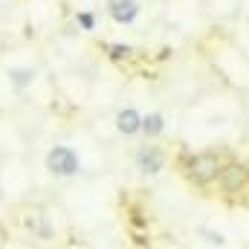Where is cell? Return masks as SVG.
<instances>
[{
  "label": "cell",
  "mask_w": 249,
  "mask_h": 249,
  "mask_svg": "<svg viewBox=\"0 0 249 249\" xmlns=\"http://www.w3.org/2000/svg\"><path fill=\"white\" fill-rule=\"evenodd\" d=\"M105 15L116 26H133L142 18V3L139 0H105Z\"/></svg>",
  "instance_id": "277c9868"
},
{
  "label": "cell",
  "mask_w": 249,
  "mask_h": 249,
  "mask_svg": "<svg viewBox=\"0 0 249 249\" xmlns=\"http://www.w3.org/2000/svg\"><path fill=\"white\" fill-rule=\"evenodd\" d=\"M165 165H168V157L157 142H142L133 151V168L142 177H160L165 171Z\"/></svg>",
  "instance_id": "3957f363"
},
{
  "label": "cell",
  "mask_w": 249,
  "mask_h": 249,
  "mask_svg": "<svg viewBox=\"0 0 249 249\" xmlns=\"http://www.w3.org/2000/svg\"><path fill=\"white\" fill-rule=\"evenodd\" d=\"M197 238L206 244L209 249H226L229 247V235L223 232V229H217V226H197Z\"/></svg>",
  "instance_id": "30bf717a"
},
{
  "label": "cell",
  "mask_w": 249,
  "mask_h": 249,
  "mask_svg": "<svg viewBox=\"0 0 249 249\" xmlns=\"http://www.w3.org/2000/svg\"><path fill=\"white\" fill-rule=\"evenodd\" d=\"M72 20H75L78 32H96V26H99V18H96V12H90V9H78V12L72 15Z\"/></svg>",
  "instance_id": "8fae6325"
},
{
  "label": "cell",
  "mask_w": 249,
  "mask_h": 249,
  "mask_svg": "<svg viewBox=\"0 0 249 249\" xmlns=\"http://www.w3.org/2000/svg\"><path fill=\"white\" fill-rule=\"evenodd\" d=\"M0 44H3V38H0Z\"/></svg>",
  "instance_id": "4fadbf2b"
},
{
  "label": "cell",
  "mask_w": 249,
  "mask_h": 249,
  "mask_svg": "<svg viewBox=\"0 0 249 249\" xmlns=\"http://www.w3.org/2000/svg\"><path fill=\"white\" fill-rule=\"evenodd\" d=\"M217 183H220V188L226 194H241L249 183V168L241 165V162H226L223 171H220V177H217Z\"/></svg>",
  "instance_id": "ba28073f"
},
{
  "label": "cell",
  "mask_w": 249,
  "mask_h": 249,
  "mask_svg": "<svg viewBox=\"0 0 249 249\" xmlns=\"http://www.w3.org/2000/svg\"><path fill=\"white\" fill-rule=\"evenodd\" d=\"M165 127H168V119H165L162 110H148V113H142V136H145V142L160 139V136L165 133Z\"/></svg>",
  "instance_id": "9c48e42d"
},
{
  "label": "cell",
  "mask_w": 249,
  "mask_h": 249,
  "mask_svg": "<svg viewBox=\"0 0 249 249\" xmlns=\"http://www.w3.org/2000/svg\"><path fill=\"white\" fill-rule=\"evenodd\" d=\"M136 50L130 47V44H122V41H113V44H107V55L113 58V61H124V58H130Z\"/></svg>",
  "instance_id": "7c38bea8"
},
{
  "label": "cell",
  "mask_w": 249,
  "mask_h": 249,
  "mask_svg": "<svg viewBox=\"0 0 249 249\" xmlns=\"http://www.w3.org/2000/svg\"><path fill=\"white\" fill-rule=\"evenodd\" d=\"M44 168H47V174L55 177V180H72V177H78V174L84 171L81 154H78L72 145H67V142H58V145H53V148L47 151Z\"/></svg>",
  "instance_id": "6da1fadb"
},
{
  "label": "cell",
  "mask_w": 249,
  "mask_h": 249,
  "mask_svg": "<svg viewBox=\"0 0 249 249\" xmlns=\"http://www.w3.org/2000/svg\"><path fill=\"white\" fill-rule=\"evenodd\" d=\"M113 127H116V133H119L122 139H136V136H142V113H139V107H133V105L119 107L116 116H113Z\"/></svg>",
  "instance_id": "8992f818"
},
{
  "label": "cell",
  "mask_w": 249,
  "mask_h": 249,
  "mask_svg": "<svg viewBox=\"0 0 249 249\" xmlns=\"http://www.w3.org/2000/svg\"><path fill=\"white\" fill-rule=\"evenodd\" d=\"M186 177L194 183V186H212L217 183L220 171H223V160L212 151H203V154H191L183 165Z\"/></svg>",
  "instance_id": "7a4b0ae2"
},
{
  "label": "cell",
  "mask_w": 249,
  "mask_h": 249,
  "mask_svg": "<svg viewBox=\"0 0 249 249\" xmlns=\"http://www.w3.org/2000/svg\"><path fill=\"white\" fill-rule=\"evenodd\" d=\"M3 75H6L9 87L20 96V93L32 90V84L38 81V67H32V64H9L3 70Z\"/></svg>",
  "instance_id": "52a82bcc"
},
{
  "label": "cell",
  "mask_w": 249,
  "mask_h": 249,
  "mask_svg": "<svg viewBox=\"0 0 249 249\" xmlns=\"http://www.w3.org/2000/svg\"><path fill=\"white\" fill-rule=\"evenodd\" d=\"M23 229H26V235H29L32 241H41V244H47V241L55 238V226H53V220L47 217V212H41V209L26 212Z\"/></svg>",
  "instance_id": "5b68a950"
}]
</instances>
